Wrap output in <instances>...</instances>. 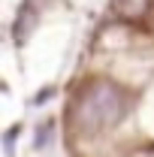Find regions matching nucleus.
I'll return each instance as SVG.
<instances>
[{"instance_id":"nucleus-1","label":"nucleus","mask_w":154,"mask_h":157,"mask_svg":"<svg viewBox=\"0 0 154 157\" xmlns=\"http://www.w3.org/2000/svg\"><path fill=\"white\" fill-rule=\"evenodd\" d=\"M118 12L121 15H127V18H136V15H142L145 9H148V0H115Z\"/></svg>"}]
</instances>
